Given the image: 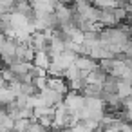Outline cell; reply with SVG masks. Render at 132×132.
Instances as JSON below:
<instances>
[{"label":"cell","mask_w":132,"mask_h":132,"mask_svg":"<svg viewBox=\"0 0 132 132\" xmlns=\"http://www.w3.org/2000/svg\"><path fill=\"white\" fill-rule=\"evenodd\" d=\"M63 105L69 109L71 116H76V114L83 109V105H85V98H83L80 92L69 90V92L65 94V98H63Z\"/></svg>","instance_id":"cell-1"},{"label":"cell","mask_w":132,"mask_h":132,"mask_svg":"<svg viewBox=\"0 0 132 132\" xmlns=\"http://www.w3.org/2000/svg\"><path fill=\"white\" fill-rule=\"evenodd\" d=\"M74 67H76L83 76H87L89 72H92V71L98 67V62L92 60V58H89V56H76V60H74Z\"/></svg>","instance_id":"cell-2"},{"label":"cell","mask_w":132,"mask_h":132,"mask_svg":"<svg viewBox=\"0 0 132 132\" xmlns=\"http://www.w3.org/2000/svg\"><path fill=\"white\" fill-rule=\"evenodd\" d=\"M38 94H40V98H42L44 107H49V109H54L56 105H60V103L63 101V96L58 94V92H54V90H51V89H45V90H42V92H38Z\"/></svg>","instance_id":"cell-3"},{"label":"cell","mask_w":132,"mask_h":132,"mask_svg":"<svg viewBox=\"0 0 132 132\" xmlns=\"http://www.w3.org/2000/svg\"><path fill=\"white\" fill-rule=\"evenodd\" d=\"M35 53H40V51H47L49 49V42H47V38L44 36V33H33L31 35V40H29V44H27Z\"/></svg>","instance_id":"cell-4"},{"label":"cell","mask_w":132,"mask_h":132,"mask_svg":"<svg viewBox=\"0 0 132 132\" xmlns=\"http://www.w3.org/2000/svg\"><path fill=\"white\" fill-rule=\"evenodd\" d=\"M29 24H31V20L27 18V16H24V15H20V13H9V26L15 29V31H24V29H27L29 27Z\"/></svg>","instance_id":"cell-5"},{"label":"cell","mask_w":132,"mask_h":132,"mask_svg":"<svg viewBox=\"0 0 132 132\" xmlns=\"http://www.w3.org/2000/svg\"><path fill=\"white\" fill-rule=\"evenodd\" d=\"M15 51H16V42H15V40L6 38L2 44H0V58H9V56H15Z\"/></svg>","instance_id":"cell-6"},{"label":"cell","mask_w":132,"mask_h":132,"mask_svg":"<svg viewBox=\"0 0 132 132\" xmlns=\"http://www.w3.org/2000/svg\"><path fill=\"white\" fill-rule=\"evenodd\" d=\"M33 65L35 67H40V69H49L51 65V58L47 54V51H40V53H35V58H33Z\"/></svg>","instance_id":"cell-7"},{"label":"cell","mask_w":132,"mask_h":132,"mask_svg":"<svg viewBox=\"0 0 132 132\" xmlns=\"http://www.w3.org/2000/svg\"><path fill=\"white\" fill-rule=\"evenodd\" d=\"M105 78H107V72H103L100 67H96L92 72H89V74L85 76V83H98V85H103Z\"/></svg>","instance_id":"cell-8"},{"label":"cell","mask_w":132,"mask_h":132,"mask_svg":"<svg viewBox=\"0 0 132 132\" xmlns=\"http://www.w3.org/2000/svg\"><path fill=\"white\" fill-rule=\"evenodd\" d=\"M118 83H119L118 78L107 74V78H105V81H103V85H101V87H103L101 92H105V94H116V90H118Z\"/></svg>","instance_id":"cell-9"},{"label":"cell","mask_w":132,"mask_h":132,"mask_svg":"<svg viewBox=\"0 0 132 132\" xmlns=\"http://www.w3.org/2000/svg\"><path fill=\"white\" fill-rule=\"evenodd\" d=\"M15 98H16L15 92H13L7 85H6V87H0V105H4V107H6V105L13 103Z\"/></svg>","instance_id":"cell-10"},{"label":"cell","mask_w":132,"mask_h":132,"mask_svg":"<svg viewBox=\"0 0 132 132\" xmlns=\"http://www.w3.org/2000/svg\"><path fill=\"white\" fill-rule=\"evenodd\" d=\"M116 94H118V98H119V100H125V98L132 96V83H128V81H123V80H119Z\"/></svg>","instance_id":"cell-11"},{"label":"cell","mask_w":132,"mask_h":132,"mask_svg":"<svg viewBox=\"0 0 132 132\" xmlns=\"http://www.w3.org/2000/svg\"><path fill=\"white\" fill-rule=\"evenodd\" d=\"M20 94H26V96H35V94H38V90H36V87L33 85V83H20Z\"/></svg>","instance_id":"cell-12"},{"label":"cell","mask_w":132,"mask_h":132,"mask_svg":"<svg viewBox=\"0 0 132 132\" xmlns=\"http://www.w3.org/2000/svg\"><path fill=\"white\" fill-rule=\"evenodd\" d=\"M33 85L36 87L38 92L45 90L47 89V76H44V78H33Z\"/></svg>","instance_id":"cell-13"},{"label":"cell","mask_w":132,"mask_h":132,"mask_svg":"<svg viewBox=\"0 0 132 132\" xmlns=\"http://www.w3.org/2000/svg\"><path fill=\"white\" fill-rule=\"evenodd\" d=\"M31 119H18L15 121V127H13V132H27V125H29Z\"/></svg>","instance_id":"cell-14"},{"label":"cell","mask_w":132,"mask_h":132,"mask_svg":"<svg viewBox=\"0 0 132 132\" xmlns=\"http://www.w3.org/2000/svg\"><path fill=\"white\" fill-rule=\"evenodd\" d=\"M121 112H132V96L121 100Z\"/></svg>","instance_id":"cell-15"},{"label":"cell","mask_w":132,"mask_h":132,"mask_svg":"<svg viewBox=\"0 0 132 132\" xmlns=\"http://www.w3.org/2000/svg\"><path fill=\"white\" fill-rule=\"evenodd\" d=\"M119 132H132V125H130V123H123Z\"/></svg>","instance_id":"cell-16"},{"label":"cell","mask_w":132,"mask_h":132,"mask_svg":"<svg viewBox=\"0 0 132 132\" xmlns=\"http://www.w3.org/2000/svg\"><path fill=\"white\" fill-rule=\"evenodd\" d=\"M0 132H11V130H7V128H4L2 125H0Z\"/></svg>","instance_id":"cell-17"},{"label":"cell","mask_w":132,"mask_h":132,"mask_svg":"<svg viewBox=\"0 0 132 132\" xmlns=\"http://www.w3.org/2000/svg\"><path fill=\"white\" fill-rule=\"evenodd\" d=\"M128 6H130V7H132V0H128Z\"/></svg>","instance_id":"cell-18"},{"label":"cell","mask_w":132,"mask_h":132,"mask_svg":"<svg viewBox=\"0 0 132 132\" xmlns=\"http://www.w3.org/2000/svg\"><path fill=\"white\" fill-rule=\"evenodd\" d=\"M0 71H2V63H0Z\"/></svg>","instance_id":"cell-19"},{"label":"cell","mask_w":132,"mask_h":132,"mask_svg":"<svg viewBox=\"0 0 132 132\" xmlns=\"http://www.w3.org/2000/svg\"><path fill=\"white\" fill-rule=\"evenodd\" d=\"M72 2H74V0H72Z\"/></svg>","instance_id":"cell-20"}]
</instances>
